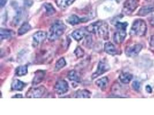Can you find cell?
<instances>
[{"instance_id":"d6986e66","label":"cell","mask_w":154,"mask_h":115,"mask_svg":"<svg viewBox=\"0 0 154 115\" xmlns=\"http://www.w3.org/2000/svg\"><path fill=\"white\" fill-rule=\"evenodd\" d=\"M25 86V84L22 81L16 80L12 84V89L15 90L21 91Z\"/></svg>"},{"instance_id":"f1b7e54d","label":"cell","mask_w":154,"mask_h":115,"mask_svg":"<svg viewBox=\"0 0 154 115\" xmlns=\"http://www.w3.org/2000/svg\"><path fill=\"white\" fill-rule=\"evenodd\" d=\"M128 26L127 23H117L116 24V27L117 29H126Z\"/></svg>"},{"instance_id":"3957f363","label":"cell","mask_w":154,"mask_h":115,"mask_svg":"<svg viewBox=\"0 0 154 115\" xmlns=\"http://www.w3.org/2000/svg\"><path fill=\"white\" fill-rule=\"evenodd\" d=\"M147 32V25L143 20H136L132 26L130 34L132 36H143L145 35Z\"/></svg>"},{"instance_id":"7402d4cb","label":"cell","mask_w":154,"mask_h":115,"mask_svg":"<svg viewBox=\"0 0 154 115\" xmlns=\"http://www.w3.org/2000/svg\"><path fill=\"white\" fill-rule=\"evenodd\" d=\"M68 78L71 81H73L75 82H80V78L78 74V73L74 70H72L69 72L68 74Z\"/></svg>"},{"instance_id":"4fadbf2b","label":"cell","mask_w":154,"mask_h":115,"mask_svg":"<svg viewBox=\"0 0 154 115\" xmlns=\"http://www.w3.org/2000/svg\"><path fill=\"white\" fill-rule=\"evenodd\" d=\"M105 51L108 54L114 55L117 53V50L113 44L110 42H108L105 43L104 46Z\"/></svg>"},{"instance_id":"e575fe53","label":"cell","mask_w":154,"mask_h":115,"mask_svg":"<svg viewBox=\"0 0 154 115\" xmlns=\"http://www.w3.org/2000/svg\"><path fill=\"white\" fill-rule=\"evenodd\" d=\"M12 98H23V96L20 94H17L16 96H13Z\"/></svg>"},{"instance_id":"44dd1931","label":"cell","mask_w":154,"mask_h":115,"mask_svg":"<svg viewBox=\"0 0 154 115\" xmlns=\"http://www.w3.org/2000/svg\"><path fill=\"white\" fill-rule=\"evenodd\" d=\"M133 76L132 74H130L129 73H122L120 77L119 78L121 82L124 84H128L130 82V81L132 80Z\"/></svg>"},{"instance_id":"ba28073f","label":"cell","mask_w":154,"mask_h":115,"mask_svg":"<svg viewBox=\"0 0 154 115\" xmlns=\"http://www.w3.org/2000/svg\"><path fill=\"white\" fill-rule=\"evenodd\" d=\"M47 33L44 31H39L35 33L33 35V45L38 46L42 44L46 39Z\"/></svg>"},{"instance_id":"8d00e7d4","label":"cell","mask_w":154,"mask_h":115,"mask_svg":"<svg viewBox=\"0 0 154 115\" xmlns=\"http://www.w3.org/2000/svg\"><path fill=\"white\" fill-rule=\"evenodd\" d=\"M148 1H151V0H148Z\"/></svg>"},{"instance_id":"30bf717a","label":"cell","mask_w":154,"mask_h":115,"mask_svg":"<svg viewBox=\"0 0 154 115\" xmlns=\"http://www.w3.org/2000/svg\"><path fill=\"white\" fill-rule=\"evenodd\" d=\"M118 31L114 33V41L117 44L121 43L125 39L126 33V29H117Z\"/></svg>"},{"instance_id":"7a4b0ae2","label":"cell","mask_w":154,"mask_h":115,"mask_svg":"<svg viewBox=\"0 0 154 115\" xmlns=\"http://www.w3.org/2000/svg\"><path fill=\"white\" fill-rule=\"evenodd\" d=\"M66 25L61 21H56L51 26L50 29L48 39L54 41L60 37L66 30Z\"/></svg>"},{"instance_id":"ac0fdd59","label":"cell","mask_w":154,"mask_h":115,"mask_svg":"<svg viewBox=\"0 0 154 115\" xmlns=\"http://www.w3.org/2000/svg\"><path fill=\"white\" fill-rule=\"evenodd\" d=\"M31 29V26L28 23H24L18 30V35L21 36L28 32Z\"/></svg>"},{"instance_id":"2e32d148","label":"cell","mask_w":154,"mask_h":115,"mask_svg":"<svg viewBox=\"0 0 154 115\" xmlns=\"http://www.w3.org/2000/svg\"><path fill=\"white\" fill-rule=\"evenodd\" d=\"M154 12V7L153 6H145L143 8H141L139 12V15L141 16H145L149 13H151L152 12Z\"/></svg>"},{"instance_id":"ffe728a7","label":"cell","mask_w":154,"mask_h":115,"mask_svg":"<svg viewBox=\"0 0 154 115\" xmlns=\"http://www.w3.org/2000/svg\"><path fill=\"white\" fill-rule=\"evenodd\" d=\"M13 34V32L9 29H1V31H0V36H1V40L10 39Z\"/></svg>"},{"instance_id":"9c48e42d","label":"cell","mask_w":154,"mask_h":115,"mask_svg":"<svg viewBox=\"0 0 154 115\" xmlns=\"http://www.w3.org/2000/svg\"><path fill=\"white\" fill-rule=\"evenodd\" d=\"M142 49V45L141 44H137L128 47L126 49L125 53L128 56L133 57L139 54Z\"/></svg>"},{"instance_id":"5b68a950","label":"cell","mask_w":154,"mask_h":115,"mask_svg":"<svg viewBox=\"0 0 154 115\" xmlns=\"http://www.w3.org/2000/svg\"><path fill=\"white\" fill-rule=\"evenodd\" d=\"M109 66L106 62H104V61H100L99 62L96 72H95L92 75V79L93 80L100 76V75L104 74L105 72H107L109 70Z\"/></svg>"},{"instance_id":"d590c367","label":"cell","mask_w":154,"mask_h":115,"mask_svg":"<svg viewBox=\"0 0 154 115\" xmlns=\"http://www.w3.org/2000/svg\"><path fill=\"white\" fill-rule=\"evenodd\" d=\"M29 3H30V4H32V2L31 1V0H27V1H26V0H25V4L26 5H28V4ZM29 6V5H28Z\"/></svg>"},{"instance_id":"4dcf8cb0","label":"cell","mask_w":154,"mask_h":115,"mask_svg":"<svg viewBox=\"0 0 154 115\" xmlns=\"http://www.w3.org/2000/svg\"><path fill=\"white\" fill-rule=\"evenodd\" d=\"M8 0H0V5L1 8H3L7 4Z\"/></svg>"},{"instance_id":"d6a6232c","label":"cell","mask_w":154,"mask_h":115,"mask_svg":"<svg viewBox=\"0 0 154 115\" xmlns=\"http://www.w3.org/2000/svg\"><path fill=\"white\" fill-rule=\"evenodd\" d=\"M149 23L152 26H154V16L149 19Z\"/></svg>"},{"instance_id":"836d02e7","label":"cell","mask_w":154,"mask_h":115,"mask_svg":"<svg viewBox=\"0 0 154 115\" xmlns=\"http://www.w3.org/2000/svg\"><path fill=\"white\" fill-rule=\"evenodd\" d=\"M145 89H146V90H147V92H148V93H151L152 92V88H151V87L150 86H149V85H147V86H146V88H145Z\"/></svg>"},{"instance_id":"5bb4252c","label":"cell","mask_w":154,"mask_h":115,"mask_svg":"<svg viewBox=\"0 0 154 115\" xmlns=\"http://www.w3.org/2000/svg\"><path fill=\"white\" fill-rule=\"evenodd\" d=\"M85 21H87L85 19H83V18L81 19L76 15H72L67 19V22L72 25H75L80 23L85 22Z\"/></svg>"},{"instance_id":"8fae6325","label":"cell","mask_w":154,"mask_h":115,"mask_svg":"<svg viewBox=\"0 0 154 115\" xmlns=\"http://www.w3.org/2000/svg\"><path fill=\"white\" fill-rule=\"evenodd\" d=\"M86 30L85 28H80L73 31L72 33V37L77 41L81 40L86 36Z\"/></svg>"},{"instance_id":"603a6c76","label":"cell","mask_w":154,"mask_h":115,"mask_svg":"<svg viewBox=\"0 0 154 115\" xmlns=\"http://www.w3.org/2000/svg\"><path fill=\"white\" fill-rule=\"evenodd\" d=\"M76 98H90L91 93L85 89L79 90L76 93Z\"/></svg>"},{"instance_id":"e0dca14e","label":"cell","mask_w":154,"mask_h":115,"mask_svg":"<svg viewBox=\"0 0 154 115\" xmlns=\"http://www.w3.org/2000/svg\"><path fill=\"white\" fill-rule=\"evenodd\" d=\"M74 1L75 0H56V4L59 8L64 9L71 5Z\"/></svg>"},{"instance_id":"83f0119b","label":"cell","mask_w":154,"mask_h":115,"mask_svg":"<svg viewBox=\"0 0 154 115\" xmlns=\"http://www.w3.org/2000/svg\"><path fill=\"white\" fill-rule=\"evenodd\" d=\"M74 53H75L76 56H77V57H78V58H80V57H82L84 55V50L79 46L76 48V49H75Z\"/></svg>"},{"instance_id":"52a82bcc","label":"cell","mask_w":154,"mask_h":115,"mask_svg":"<svg viewBox=\"0 0 154 115\" xmlns=\"http://www.w3.org/2000/svg\"><path fill=\"white\" fill-rule=\"evenodd\" d=\"M55 92L59 94H63L66 93L69 90V85L68 82L65 80H59L56 84L54 87Z\"/></svg>"},{"instance_id":"1f68e13d","label":"cell","mask_w":154,"mask_h":115,"mask_svg":"<svg viewBox=\"0 0 154 115\" xmlns=\"http://www.w3.org/2000/svg\"><path fill=\"white\" fill-rule=\"evenodd\" d=\"M150 45H151V47L154 49V35L152 36L151 38Z\"/></svg>"},{"instance_id":"cb8c5ba5","label":"cell","mask_w":154,"mask_h":115,"mask_svg":"<svg viewBox=\"0 0 154 115\" xmlns=\"http://www.w3.org/2000/svg\"><path fill=\"white\" fill-rule=\"evenodd\" d=\"M43 7L44 8V9L46 10V15L47 16H51V15H53L56 12V9L53 7V6L52 5H51V4L45 3L43 5Z\"/></svg>"},{"instance_id":"9a60e30c","label":"cell","mask_w":154,"mask_h":115,"mask_svg":"<svg viewBox=\"0 0 154 115\" xmlns=\"http://www.w3.org/2000/svg\"><path fill=\"white\" fill-rule=\"evenodd\" d=\"M96 85L101 89H105L109 84V80L106 77H102L95 82Z\"/></svg>"},{"instance_id":"f546056e","label":"cell","mask_w":154,"mask_h":115,"mask_svg":"<svg viewBox=\"0 0 154 115\" xmlns=\"http://www.w3.org/2000/svg\"><path fill=\"white\" fill-rule=\"evenodd\" d=\"M132 87L135 90L138 91L140 89V84L139 82L137 81H134L133 82V84H132Z\"/></svg>"},{"instance_id":"484cf974","label":"cell","mask_w":154,"mask_h":115,"mask_svg":"<svg viewBox=\"0 0 154 115\" xmlns=\"http://www.w3.org/2000/svg\"><path fill=\"white\" fill-rule=\"evenodd\" d=\"M67 65L66 61L64 57H61L56 63L55 66V70L59 71V70L63 69L64 67H65Z\"/></svg>"},{"instance_id":"6da1fadb","label":"cell","mask_w":154,"mask_h":115,"mask_svg":"<svg viewBox=\"0 0 154 115\" xmlns=\"http://www.w3.org/2000/svg\"><path fill=\"white\" fill-rule=\"evenodd\" d=\"M87 30L90 33L98 35L104 40H108L109 37L108 24L103 21H98L89 25Z\"/></svg>"},{"instance_id":"7c38bea8","label":"cell","mask_w":154,"mask_h":115,"mask_svg":"<svg viewBox=\"0 0 154 115\" xmlns=\"http://www.w3.org/2000/svg\"><path fill=\"white\" fill-rule=\"evenodd\" d=\"M44 75H45V73L44 71H42V70L36 71L35 73V77L32 80V84L34 85H35L40 83L43 81Z\"/></svg>"},{"instance_id":"d4e9b609","label":"cell","mask_w":154,"mask_h":115,"mask_svg":"<svg viewBox=\"0 0 154 115\" xmlns=\"http://www.w3.org/2000/svg\"><path fill=\"white\" fill-rule=\"evenodd\" d=\"M28 73V68L27 66H20L16 69V74L17 76L22 77L25 76Z\"/></svg>"},{"instance_id":"8992f818","label":"cell","mask_w":154,"mask_h":115,"mask_svg":"<svg viewBox=\"0 0 154 115\" xmlns=\"http://www.w3.org/2000/svg\"><path fill=\"white\" fill-rule=\"evenodd\" d=\"M46 92V88L42 86L30 90L26 94L28 98H41Z\"/></svg>"},{"instance_id":"277c9868","label":"cell","mask_w":154,"mask_h":115,"mask_svg":"<svg viewBox=\"0 0 154 115\" xmlns=\"http://www.w3.org/2000/svg\"><path fill=\"white\" fill-rule=\"evenodd\" d=\"M139 5V0H126L124 4V12L130 15L134 12Z\"/></svg>"},{"instance_id":"4316f807","label":"cell","mask_w":154,"mask_h":115,"mask_svg":"<svg viewBox=\"0 0 154 115\" xmlns=\"http://www.w3.org/2000/svg\"><path fill=\"white\" fill-rule=\"evenodd\" d=\"M22 14H23L22 11L20 9L17 12V13L13 19V23H15V24L17 25L18 24L20 23L22 19Z\"/></svg>"}]
</instances>
